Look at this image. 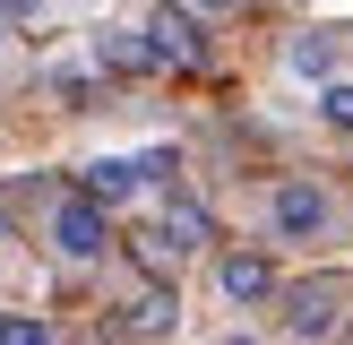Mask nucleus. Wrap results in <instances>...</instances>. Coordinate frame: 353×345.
I'll return each mask as SVG.
<instances>
[{
  "label": "nucleus",
  "instance_id": "nucleus-2",
  "mask_svg": "<svg viewBox=\"0 0 353 345\" xmlns=\"http://www.w3.org/2000/svg\"><path fill=\"white\" fill-rule=\"evenodd\" d=\"M276 319H285L293 345H327L345 328V285H327V276H319V285H285V293H276Z\"/></svg>",
  "mask_w": 353,
  "mask_h": 345
},
{
  "label": "nucleus",
  "instance_id": "nucleus-7",
  "mask_svg": "<svg viewBox=\"0 0 353 345\" xmlns=\"http://www.w3.org/2000/svg\"><path fill=\"white\" fill-rule=\"evenodd\" d=\"M216 285H224V302H268V293H276V268L259 250H224L216 259Z\"/></svg>",
  "mask_w": 353,
  "mask_h": 345
},
{
  "label": "nucleus",
  "instance_id": "nucleus-9",
  "mask_svg": "<svg viewBox=\"0 0 353 345\" xmlns=\"http://www.w3.org/2000/svg\"><path fill=\"white\" fill-rule=\"evenodd\" d=\"M95 61L138 78V69H155V43H147V34H95Z\"/></svg>",
  "mask_w": 353,
  "mask_h": 345
},
{
  "label": "nucleus",
  "instance_id": "nucleus-4",
  "mask_svg": "<svg viewBox=\"0 0 353 345\" xmlns=\"http://www.w3.org/2000/svg\"><path fill=\"white\" fill-rule=\"evenodd\" d=\"M138 181H147V164H138V155H95V164L78 172V199H95L103 216H112V207L138 199Z\"/></svg>",
  "mask_w": 353,
  "mask_h": 345
},
{
  "label": "nucleus",
  "instance_id": "nucleus-10",
  "mask_svg": "<svg viewBox=\"0 0 353 345\" xmlns=\"http://www.w3.org/2000/svg\"><path fill=\"white\" fill-rule=\"evenodd\" d=\"M164 241H172V250H199V241H207L199 199H172V207H164Z\"/></svg>",
  "mask_w": 353,
  "mask_h": 345
},
{
  "label": "nucleus",
  "instance_id": "nucleus-11",
  "mask_svg": "<svg viewBox=\"0 0 353 345\" xmlns=\"http://www.w3.org/2000/svg\"><path fill=\"white\" fill-rule=\"evenodd\" d=\"M0 345H61V328L34 310H0Z\"/></svg>",
  "mask_w": 353,
  "mask_h": 345
},
{
  "label": "nucleus",
  "instance_id": "nucleus-16",
  "mask_svg": "<svg viewBox=\"0 0 353 345\" xmlns=\"http://www.w3.org/2000/svg\"><path fill=\"white\" fill-rule=\"evenodd\" d=\"M0 34H9V17H0Z\"/></svg>",
  "mask_w": 353,
  "mask_h": 345
},
{
  "label": "nucleus",
  "instance_id": "nucleus-1",
  "mask_svg": "<svg viewBox=\"0 0 353 345\" xmlns=\"http://www.w3.org/2000/svg\"><path fill=\"white\" fill-rule=\"evenodd\" d=\"M259 216H268V233L276 241H336V224H345V207H336V190H319V181H276L268 199H259Z\"/></svg>",
  "mask_w": 353,
  "mask_h": 345
},
{
  "label": "nucleus",
  "instance_id": "nucleus-6",
  "mask_svg": "<svg viewBox=\"0 0 353 345\" xmlns=\"http://www.w3.org/2000/svg\"><path fill=\"white\" fill-rule=\"evenodd\" d=\"M147 43H155V61L190 69V61H199V52H207V34H199V17H190V9H172V0H164V9L147 17Z\"/></svg>",
  "mask_w": 353,
  "mask_h": 345
},
{
  "label": "nucleus",
  "instance_id": "nucleus-17",
  "mask_svg": "<svg viewBox=\"0 0 353 345\" xmlns=\"http://www.w3.org/2000/svg\"><path fill=\"white\" fill-rule=\"evenodd\" d=\"M233 345H241V337H233Z\"/></svg>",
  "mask_w": 353,
  "mask_h": 345
},
{
  "label": "nucleus",
  "instance_id": "nucleus-5",
  "mask_svg": "<svg viewBox=\"0 0 353 345\" xmlns=\"http://www.w3.org/2000/svg\"><path fill=\"white\" fill-rule=\"evenodd\" d=\"M172 328H181V293L147 285V293H138V302L112 319V337H121V345H155V337H172Z\"/></svg>",
  "mask_w": 353,
  "mask_h": 345
},
{
  "label": "nucleus",
  "instance_id": "nucleus-3",
  "mask_svg": "<svg viewBox=\"0 0 353 345\" xmlns=\"http://www.w3.org/2000/svg\"><path fill=\"white\" fill-rule=\"evenodd\" d=\"M52 250L69 259V268H95L103 250H112V224H103L95 199H78V190H61L52 199Z\"/></svg>",
  "mask_w": 353,
  "mask_h": 345
},
{
  "label": "nucleus",
  "instance_id": "nucleus-15",
  "mask_svg": "<svg viewBox=\"0 0 353 345\" xmlns=\"http://www.w3.org/2000/svg\"><path fill=\"white\" fill-rule=\"evenodd\" d=\"M0 241H9V207H0Z\"/></svg>",
  "mask_w": 353,
  "mask_h": 345
},
{
  "label": "nucleus",
  "instance_id": "nucleus-13",
  "mask_svg": "<svg viewBox=\"0 0 353 345\" xmlns=\"http://www.w3.org/2000/svg\"><path fill=\"white\" fill-rule=\"evenodd\" d=\"M52 0H0V17H43Z\"/></svg>",
  "mask_w": 353,
  "mask_h": 345
},
{
  "label": "nucleus",
  "instance_id": "nucleus-14",
  "mask_svg": "<svg viewBox=\"0 0 353 345\" xmlns=\"http://www.w3.org/2000/svg\"><path fill=\"white\" fill-rule=\"evenodd\" d=\"M190 9H241V0H190Z\"/></svg>",
  "mask_w": 353,
  "mask_h": 345
},
{
  "label": "nucleus",
  "instance_id": "nucleus-12",
  "mask_svg": "<svg viewBox=\"0 0 353 345\" xmlns=\"http://www.w3.org/2000/svg\"><path fill=\"white\" fill-rule=\"evenodd\" d=\"M319 121H327V130H345V138H353V78L319 86Z\"/></svg>",
  "mask_w": 353,
  "mask_h": 345
},
{
  "label": "nucleus",
  "instance_id": "nucleus-8",
  "mask_svg": "<svg viewBox=\"0 0 353 345\" xmlns=\"http://www.w3.org/2000/svg\"><path fill=\"white\" fill-rule=\"evenodd\" d=\"M285 69H293V78L336 86V34H293V43H285Z\"/></svg>",
  "mask_w": 353,
  "mask_h": 345
}]
</instances>
